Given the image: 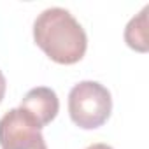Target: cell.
I'll list each match as a JSON object with an SVG mask.
<instances>
[{
	"label": "cell",
	"instance_id": "cell-1",
	"mask_svg": "<svg viewBox=\"0 0 149 149\" xmlns=\"http://www.w3.org/2000/svg\"><path fill=\"white\" fill-rule=\"evenodd\" d=\"M33 40L53 61L61 65L77 63L88 47L84 28L63 7H49L37 16Z\"/></svg>",
	"mask_w": 149,
	"mask_h": 149
},
{
	"label": "cell",
	"instance_id": "cell-2",
	"mask_svg": "<svg viewBox=\"0 0 149 149\" xmlns=\"http://www.w3.org/2000/svg\"><path fill=\"white\" fill-rule=\"evenodd\" d=\"M112 111L111 91L97 81H81L68 93L70 119L83 130L102 126Z\"/></svg>",
	"mask_w": 149,
	"mask_h": 149
},
{
	"label": "cell",
	"instance_id": "cell-3",
	"mask_svg": "<svg viewBox=\"0 0 149 149\" xmlns=\"http://www.w3.org/2000/svg\"><path fill=\"white\" fill-rule=\"evenodd\" d=\"M2 149H47L37 121L21 107L11 109L0 118Z\"/></svg>",
	"mask_w": 149,
	"mask_h": 149
},
{
	"label": "cell",
	"instance_id": "cell-4",
	"mask_svg": "<svg viewBox=\"0 0 149 149\" xmlns=\"http://www.w3.org/2000/svg\"><path fill=\"white\" fill-rule=\"evenodd\" d=\"M19 107L25 112H28L37 121V125L42 128L56 118L58 109H60V100L54 90L47 86H37L23 97Z\"/></svg>",
	"mask_w": 149,
	"mask_h": 149
},
{
	"label": "cell",
	"instance_id": "cell-5",
	"mask_svg": "<svg viewBox=\"0 0 149 149\" xmlns=\"http://www.w3.org/2000/svg\"><path fill=\"white\" fill-rule=\"evenodd\" d=\"M147 11L149 6H146L137 16H133L126 28H125V40L126 44L139 51V53H146L149 49V42H147Z\"/></svg>",
	"mask_w": 149,
	"mask_h": 149
},
{
	"label": "cell",
	"instance_id": "cell-6",
	"mask_svg": "<svg viewBox=\"0 0 149 149\" xmlns=\"http://www.w3.org/2000/svg\"><path fill=\"white\" fill-rule=\"evenodd\" d=\"M6 88H7V84H6V77H4L2 70H0V102H2V98H4V95H6Z\"/></svg>",
	"mask_w": 149,
	"mask_h": 149
},
{
	"label": "cell",
	"instance_id": "cell-7",
	"mask_svg": "<svg viewBox=\"0 0 149 149\" xmlns=\"http://www.w3.org/2000/svg\"><path fill=\"white\" fill-rule=\"evenodd\" d=\"M86 149H112V147H111V146H107V144L98 142V144H91V146H88Z\"/></svg>",
	"mask_w": 149,
	"mask_h": 149
}]
</instances>
